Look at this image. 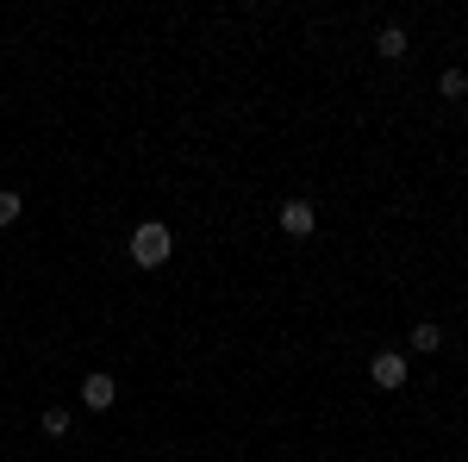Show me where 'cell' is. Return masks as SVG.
I'll list each match as a JSON object with an SVG mask.
<instances>
[{"instance_id": "ba28073f", "label": "cell", "mask_w": 468, "mask_h": 462, "mask_svg": "<svg viewBox=\"0 0 468 462\" xmlns=\"http://www.w3.org/2000/svg\"><path fill=\"white\" fill-rule=\"evenodd\" d=\"M38 425H44V438H69V413H63V406H50Z\"/></svg>"}, {"instance_id": "6da1fadb", "label": "cell", "mask_w": 468, "mask_h": 462, "mask_svg": "<svg viewBox=\"0 0 468 462\" xmlns=\"http://www.w3.org/2000/svg\"><path fill=\"white\" fill-rule=\"evenodd\" d=\"M169 256H175V237H169L163 219H144V226L131 231V262H137V269H163Z\"/></svg>"}, {"instance_id": "9c48e42d", "label": "cell", "mask_w": 468, "mask_h": 462, "mask_svg": "<svg viewBox=\"0 0 468 462\" xmlns=\"http://www.w3.org/2000/svg\"><path fill=\"white\" fill-rule=\"evenodd\" d=\"M19 207H25V200H19L13 188H0V226H13V219H19Z\"/></svg>"}, {"instance_id": "5b68a950", "label": "cell", "mask_w": 468, "mask_h": 462, "mask_svg": "<svg viewBox=\"0 0 468 462\" xmlns=\"http://www.w3.org/2000/svg\"><path fill=\"white\" fill-rule=\"evenodd\" d=\"M375 50H381L387 63H400V57H406V31H400V25H381V38H375Z\"/></svg>"}, {"instance_id": "7a4b0ae2", "label": "cell", "mask_w": 468, "mask_h": 462, "mask_svg": "<svg viewBox=\"0 0 468 462\" xmlns=\"http://www.w3.org/2000/svg\"><path fill=\"white\" fill-rule=\"evenodd\" d=\"M368 381H375V387H387V394H393V387H406V350H381V356L368 362Z\"/></svg>"}, {"instance_id": "52a82bcc", "label": "cell", "mask_w": 468, "mask_h": 462, "mask_svg": "<svg viewBox=\"0 0 468 462\" xmlns=\"http://www.w3.org/2000/svg\"><path fill=\"white\" fill-rule=\"evenodd\" d=\"M412 350H425V356L444 350V332H437V325H412Z\"/></svg>"}, {"instance_id": "3957f363", "label": "cell", "mask_w": 468, "mask_h": 462, "mask_svg": "<svg viewBox=\"0 0 468 462\" xmlns=\"http://www.w3.org/2000/svg\"><path fill=\"white\" fill-rule=\"evenodd\" d=\"M313 226H319V207L313 200H281V231L287 237H313Z\"/></svg>"}, {"instance_id": "8992f818", "label": "cell", "mask_w": 468, "mask_h": 462, "mask_svg": "<svg viewBox=\"0 0 468 462\" xmlns=\"http://www.w3.org/2000/svg\"><path fill=\"white\" fill-rule=\"evenodd\" d=\"M437 88H444V101H463V94H468V69H444Z\"/></svg>"}, {"instance_id": "277c9868", "label": "cell", "mask_w": 468, "mask_h": 462, "mask_svg": "<svg viewBox=\"0 0 468 462\" xmlns=\"http://www.w3.org/2000/svg\"><path fill=\"white\" fill-rule=\"evenodd\" d=\"M113 400H119L113 375H101V369H94V375H82V406H88V413H107Z\"/></svg>"}]
</instances>
